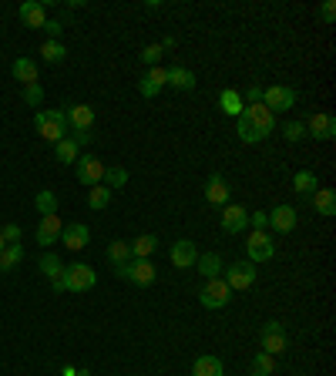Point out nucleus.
<instances>
[{
  "label": "nucleus",
  "mask_w": 336,
  "mask_h": 376,
  "mask_svg": "<svg viewBox=\"0 0 336 376\" xmlns=\"http://www.w3.org/2000/svg\"><path fill=\"white\" fill-rule=\"evenodd\" d=\"M21 262H24V246H21V242H17V246H7L0 252V273H11Z\"/></svg>",
  "instance_id": "nucleus-33"
},
{
  "label": "nucleus",
  "mask_w": 336,
  "mask_h": 376,
  "mask_svg": "<svg viewBox=\"0 0 336 376\" xmlns=\"http://www.w3.org/2000/svg\"><path fill=\"white\" fill-rule=\"evenodd\" d=\"M306 131H310V138L316 142H333L336 138V118L333 115H313L306 121Z\"/></svg>",
  "instance_id": "nucleus-16"
},
{
  "label": "nucleus",
  "mask_w": 336,
  "mask_h": 376,
  "mask_svg": "<svg viewBox=\"0 0 336 376\" xmlns=\"http://www.w3.org/2000/svg\"><path fill=\"white\" fill-rule=\"evenodd\" d=\"M272 373H276V356L259 350L256 356H252V376H272Z\"/></svg>",
  "instance_id": "nucleus-34"
},
{
  "label": "nucleus",
  "mask_w": 336,
  "mask_h": 376,
  "mask_svg": "<svg viewBox=\"0 0 336 376\" xmlns=\"http://www.w3.org/2000/svg\"><path fill=\"white\" fill-rule=\"evenodd\" d=\"M61 232H65V222H61V215H40V225H38V246L47 252V249L61 239Z\"/></svg>",
  "instance_id": "nucleus-11"
},
{
  "label": "nucleus",
  "mask_w": 336,
  "mask_h": 376,
  "mask_svg": "<svg viewBox=\"0 0 336 376\" xmlns=\"http://www.w3.org/2000/svg\"><path fill=\"white\" fill-rule=\"evenodd\" d=\"M262 104L269 108L272 115H276V111H289V108L296 104V91L286 88V84H272V88L262 91Z\"/></svg>",
  "instance_id": "nucleus-10"
},
{
  "label": "nucleus",
  "mask_w": 336,
  "mask_h": 376,
  "mask_svg": "<svg viewBox=\"0 0 336 376\" xmlns=\"http://www.w3.org/2000/svg\"><path fill=\"white\" fill-rule=\"evenodd\" d=\"M246 225H249V208H242V205H225L222 208V229H225L229 235L246 232Z\"/></svg>",
  "instance_id": "nucleus-14"
},
{
  "label": "nucleus",
  "mask_w": 336,
  "mask_h": 376,
  "mask_svg": "<svg viewBox=\"0 0 336 376\" xmlns=\"http://www.w3.org/2000/svg\"><path fill=\"white\" fill-rule=\"evenodd\" d=\"M44 30H47V38H51V40H57V38H61V30H65V24H61V21H47Z\"/></svg>",
  "instance_id": "nucleus-46"
},
{
  "label": "nucleus",
  "mask_w": 336,
  "mask_h": 376,
  "mask_svg": "<svg viewBox=\"0 0 336 376\" xmlns=\"http://www.w3.org/2000/svg\"><path fill=\"white\" fill-rule=\"evenodd\" d=\"M34 205H38L40 215H57V195L51 188H40L38 198H34Z\"/></svg>",
  "instance_id": "nucleus-36"
},
{
  "label": "nucleus",
  "mask_w": 336,
  "mask_h": 376,
  "mask_svg": "<svg viewBox=\"0 0 336 376\" xmlns=\"http://www.w3.org/2000/svg\"><path fill=\"white\" fill-rule=\"evenodd\" d=\"M162 54H165V51H162V44H148V47L142 51V61H145L148 67H155L158 61H162Z\"/></svg>",
  "instance_id": "nucleus-40"
},
{
  "label": "nucleus",
  "mask_w": 336,
  "mask_h": 376,
  "mask_svg": "<svg viewBox=\"0 0 336 376\" xmlns=\"http://www.w3.org/2000/svg\"><path fill=\"white\" fill-rule=\"evenodd\" d=\"M88 205L94 208V212L108 208V205H111V188H108V185H94V188L88 192Z\"/></svg>",
  "instance_id": "nucleus-35"
},
{
  "label": "nucleus",
  "mask_w": 336,
  "mask_h": 376,
  "mask_svg": "<svg viewBox=\"0 0 336 376\" xmlns=\"http://www.w3.org/2000/svg\"><path fill=\"white\" fill-rule=\"evenodd\" d=\"M249 225H252L256 232H266V229H269V212H249Z\"/></svg>",
  "instance_id": "nucleus-41"
},
{
  "label": "nucleus",
  "mask_w": 336,
  "mask_h": 376,
  "mask_svg": "<svg viewBox=\"0 0 336 376\" xmlns=\"http://www.w3.org/2000/svg\"><path fill=\"white\" fill-rule=\"evenodd\" d=\"M310 202H313V208H316V215H336V195H333V188H316V192L310 195Z\"/></svg>",
  "instance_id": "nucleus-23"
},
{
  "label": "nucleus",
  "mask_w": 336,
  "mask_h": 376,
  "mask_svg": "<svg viewBox=\"0 0 336 376\" xmlns=\"http://www.w3.org/2000/svg\"><path fill=\"white\" fill-rule=\"evenodd\" d=\"M40 57H44L47 64H61V61L67 57V47L61 44V40H51V38H47L44 44H40Z\"/></svg>",
  "instance_id": "nucleus-32"
},
{
  "label": "nucleus",
  "mask_w": 336,
  "mask_h": 376,
  "mask_svg": "<svg viewBox=\"0 0 336 376\" xmlns=\"http://www.w3.org/2000/svg\"><path fill=\"white\" fill-rule=\"evenodd\" d=\"M333 17H336V4L326 0L323 7H320V21H323V24H333Z\"/></svg>",
  "instance_id": "nucleus-44"
},
{
  "label": "nucleus",
  "mask_w": 336,
  "mask_h": 376,
  "mask_svg": "<svg viewBox=\"0 0 336 376\" xmlns=\"http://www.w3.org/2000/svg\"><path fill=\"white\" fill-rule=\"evenodd\" d=\"M276 128V115L266 104H246V111L235 118V135L242 144H259L262 138H269Z\"/></svg>",
  "instance_id": "nucleus-1"
},
{
  "label": "nucleus",
  "mask_w": 336,
  "mask_h": 376,
  "mask_svg": "<svg viewBox=\"0 0 336 376\" xmlns=\"http://www.w3.org/2000/svg\"><path fill=\"white\" fill-rule=\"evenodd\" d=\"M229 299H233V289L225 285V279H206L202 285V292H198V302L206 306V309H225L229 306Z\"/></svg>",
  "instance_id": "nucleus-5"
},
{
  "label": "nucleus",
  "mask_w": 336,
  "mask_h": 376,
  "mask_svg": "<svg viewBox=\"0 0 336 376\" xmlns=\"http://www.w3.org/2000/svg\"><path fill=\"white\" fill-rule=\"evenodd\" d=\"M289 346V339H286V326L279 319H269V323H262V353H269V356H279V353Z\"/></svg>",
  "instance_id": "nucleus-9"
},
{
  "label": "nucleus",
  "mask_w": 336,
  "mask_h": 376,
  "mask_svg": "<svg viewBox=\"0 0 336 376\" xmlns=\"http://www.w3.org/2000/svg\"><path fill=\"white\" fill-rule=\"evenodd\" d=\"M155 249H158V235L145 232L138 239H131V259H152Z\"/></svg>",
  "instance_id": "nucleus-27"
},
{
  "label": "nucleus",
  "mask_w": 336,
  "mask_h": 376,
  "mask_svg": "<svg viewBox=\"0 0 336 376\" xmlns=\"http://www.w3.org/2000/svg\"><path fill=\"white\" fill-rule=\"evenodd\" d=\"M168 259H172V266H175V269H192L195 259H198L195 242H192V239H179V242L172 246V252H168Z\"/></svg>",
  "instance_id": "nucleus-15"
},
{
  "label": "nucleus",
  "mask_w": 336,
  "mask_h": 376,
  "mask_svg": "<svg viewBox=\"0 0 336 376\" xmlns=\"http://www.w3.org/2000/svg\"><path fill=\"white\" fill-rule=\"evenodd\" d=\"M21 101H24L27 108H40V101H44V88H40V81H38V84H27L24 91H21Z\"/></svg>",
  "instance_id": "nucleus-38"
},
{
  "label": "nucleus",
  "mask_w": 336,
  "mask_h": 376,
  "mask_svg": "<svg viewBox=\"0 0 336 376\" xmlns=\"http://www.w3.org/2000/svg\"><path fill=\"white\" fill-rule=\"evenodd\" d=\"M168 88V81H165V67L155 64V67H148V74H145L142 81H138V91H142V98H158V94Z\"/></svg>",
  "instance_id": "nucleus-12"
},
{
  "label": "nucleus",
  "mask_w": 336,
  "mask_h": 376,
  "mask_svg": "<svg viewBox=\"0 0 336 376\" xmlns=\"http://www.w3.org/2000/svg\"><path fill=\"white\" fill-rule=\"evenodd\" d=\"M206 202L208 205H225L229 202V182L222 178L219 171H212L206 182Z\"/></svg>",
  "instance_id": "nucleus-20"
},
{
  "label": "nucleus",
  "mask_w": 336,
  "mask_h": 376,
  "mask_svg": "<svg viewBox=\"0 0 336 376\" xmlns=\"http://www.w3.org/2000/svg\"><path fill=\"white\" fill-rule=\"evenodd\" d=\"M219 108H222V115L239 118V115H242V111H246V101H242V91H235V88H225V91L219 94Z\"/></svg>",
  "instance_id": "nucleus-22"
},
{
  "label": "nucleus",
  "mask_w": 336,
  "mask_h": 376,
  "mask_svg": "<svg viewBox=\"0 0 336 376\" xmlns=\"http://www.w3.org/2000/svg\"><path fill=\"white\" fill-rule=\"evenodd\" d=\"M175 47H179V40H175V38H165V40H162V51H175Z\"/></svg>",
  "instance_id": "nucleus-48"
},
{
  "label": "nucleus",
  "mask_w": 336,
  "mask_h": 376,
  "mask_svg": "<svg viewBox=\"0 0 336 376\" xmlns=\"http://www.w3.org/2000/svg\"><path fill=\"white\" fill-rule=\"evenodd\" d=\"M88 239H91V229L84 222H74V225H65V232H61V246L71 249V252H81V249H88Z\"/></svg>",
  "instance_id": "nucleus-13"
},
{
  "label": "nucleus",
  "mask_w": 336,
  "mask_h": 376,
  "mask_svg": "<svg viewBox=\"0 0 336 376\" xmlns=\"http://www.w3.org/2000/svg\"><path fill=\"white\" fill-rule=\"evenodd\" d=\"M293 188H296L299 195H313L316 188H320V178H316V171H310V169L296 171V175H293Z\"/></svg>",
  "instance_id": "nucleus-29"
},
{
  "label": "nucleus",
  "mask_w": 336,
  "mask_h": 376,
  "mask_svg": "<svg viewBox=\"0 0 336 376\" xmlns=\"http://www.w3.org/2000/svg\"><path fill=\"white\" fill-rule=\"evenodd\" d=\"M165 81H168V88H175V91H195V74L189 71V67H165Z\"/></svg>",
  "instance_id": "nucleus-21"
},
{
  "label": "nucleus",
  "mask_w": 336,
  "mask_h": 376,
  "mask_svg": "<svg viewBox=\"0 0 336 376\" xmlns=\"http://www.w3.org/2000/svg\"><path fill=\"white\" fill-rule=\"evenodd\" d=\"M61 376H91V370H88V366H65Z\"/></svg>",
  "instance_id": "nucleus-47"
},
{
  "label": "nucleus",
  "mask_w": 336,
  "mask_h": 376,
  "mask_svg": "<svg viewBox=\"0 0 336 376\" xmlns=\"http://www.w3.org/2000/svg\"><path fill=\"white\" fill-rule=\"evenodd\" d=\"M118 279H128L135 285H152L158 279V269L152 259H128L125 266H115Z\"/></svg>",
  "instance_id": "nucleus-4"
},
{
  "label": "nucleus",
  "mask_w": 336,
  "mask_h": 376,
  "mask_svg": "<svg viewBox=\"0 0 336 376\" xmlns=\"http://www.w3.org/2000/svg\"><path fill=\"white\" fill-rule=\"evenodd\" d=\"M192 376H225V366H222L219 356H198L192 363Z\"/></svg>",
  "instance_id": "nucleus-26"
},
{
  "label": "nucleus",
  "mask_w": 336,
  "mask_h": 376,
  "mask_svg": "<svg viewBox=\"0 0 336 376\" xmlns=\"http://www.w3.org/2000/svg\"><path fill=\"white\" fill-rule=\"evenodd\" d=\"M195 266H198V273H202V279H219L222 275V256L219 252H206V256H198L195 259Z\"/></svg>",
  "instance_id": "nucleus-25"
},
{
  "label": "nucleus",
  "mask_w": 336,
  "mask_h": 376,
  "mask_svg": "<svg viewBox=\"0 0 336 376\" xmlns=\"http://www.w3.org/2000/svg\"><path fill=\"white\" fill-rule=\"evenodd\" d=\"M38 269H40V273H44V275H47V279L54 283V279H61V273H65V262H61V259H57V256L51 252V249H47V252L40 256Z\"/></svg>",
  "instance_id": "nucleus-30"
},
{
  "label": "nucleus",
  "mask_w": 336,
  "mask_h": 376,
  "mask_svg": "<svg viewBox=\"0 0 336 376\" xmlns=\"http://www.w3.org/2000/svg\"><path fill=\"white\" fill-rule=\"evenodd\" d=\"M54 158H57L61 165H74V161L81 158V148H78L74 142H71V138H65V142L54 144Z\"/></svg>",
  "instance_id": "nucleus-31"
},
{
  "label": "nucleus",
  "mask_w": 336,
  "mask_h": 376,
  "mask_svg": "<svg viewBox=\"0 0 336 376\" xmlns=\"http://www.w3.org/2000/svg\"><path fill=\"white\" fill-rule=\"evenodd\" d=\"M104 169H108V165H104L98 155H81L78 161H74V175H78V182H81V185H88V188L101 185Z\"/></svg>",
  "instance_id": "nucleus-7"
},
{
  "label": "nucleus",
  "mask_w": 336,
  "mask_h": 376,
  "mask_svg": "<svg viewBox=\"0 0 336 376\" xmlns=\"http://www.w3.org/2000/svg\"><path fill=\"white\" fill-rule=\"evenodd\" d=\"M34 128H38V135L44 138V142H65L67 135H71V128H67V118L61 108H47V111H38L34 115Z\"/></svg>",
  "instance_id": "nucleus-2"
},
{
  "label": "nucleus",
  "mask_w": 336,
  "mask_h": 376,
  "mask_svg": "<svg viewBox=\"0 0 336 376\" xmlns=\"http://www.w3.org/2000/svg\"><path fill=\"white\" fill-rule=\"evenodd\" d=\"M4 249H7V242H4V235H0V252H4Z\"/></svg>",
  "instance_id": "nucleus-49"
},
{
  "label": "nucleus",
  "mask_w": 336,
  "mask_h": 376,
  "mask_svg": "<svg viewBox=\"0 0 336 376\" xmlns=\"http://www.w3.org/2000/svg\"><path fill=\"white\" fill-rule=\"evenodd\" d=\"M128 182V171L121 169V165H108V169H104V178H101V185H108V188H111V192H115V188H121V185Z\"/></svg>",
  "instance_id": "nucleus-37"
},
{
  "label": "nucleus",
  "mask_w": 336,
  "mask_h": 376,
  "mask_svg": "<svg viewBox=\"0 0 336 376\" xmlns=\"http://www.w3.org/2000/svg\"><path fill=\"white\" fill-rule=\"evenodd\" d=\"M11 74H13V81H21V84H38V64L30 61V57H17L13 61V67H11Z\"/></svg>",
  "instance_id": "nucleus-24"
},
{
  "label": "nucleus",
  "mask_w": 336,
  "mask_h": 376,
  "mask_svg": "<svg viewBox=\"0 0 336 376\" xmlns=\"http://www.w3.org/2000/svg\"><path fill=\"white\" fill-rule=\"evenodd\" d=\"M21 21H24V27H30V30H40V27L47 24L44 4H40V0H24V4H21Z\"/></svg>",
  "instance_id": "nucleus-19"
},
{
  "label": "nucleus",
  "mask_w": 336,
  "mask_h": 376,
  "mask_svg": "<svg viewBox=\"0 0 336 376\" xmlns=\"http://www.w3.org/2000/svg\"><path fill=\"white\" fill-rule=\"evenodd\" d=\"M61 283H65V292H88L98 283V273L91 269L88 262H74V266H65Z\"/></svg>",
  "instance_id": "nucleus-3"
},
{
  "label": "nucleus",
  "mask_w": 336,
  "mask_h": 376,
  "mask_svg": "<svg viewBox=\"0 0 336 376\" xmlns=\"http://www.w3.org/2000/svg\"><path fill=\"white\" fill-rule=\"evenodd\" d=\"M104 256H108V262H111V266H125V262L131 259V242H125V239H111Z\"/></svg>",
  "instance_id": "nucleus-28"
},
{
  "label": "nucleus",
  "mask_w": 336,
  "mask_h": 376,
  "mask_svg": "<svg viewBox=\"0 0 336 376\" xmlns=\"http://www.w3.org/2000/svg\"><path fill=\"white\" fill-rule=\"evenodd\" d=\"M242 101H246V104H262V88H259V84H252V88L242 94Z\"/></svg>",
  "instance_id": "nucleus-45"
},
{
  "label": "nucleus",
  "mask_w": 336,
  "mask_h": 376,
  "mask_svg": "<svg viewBox=\"0 0 336 376\" xmlns=\"http://www.w3.org/2000/svg\"><path fill=\"white\" fill-rule=\"evenodd\" d=\"M283 135H286V142H303L306 138V121H289L283 128Z\"/></svg>",
  "instance_id": "nucleus-39"
},
{
  "label": "nucleus",
  "mask_w": 336,
  "mask_h": 376,
  "mask_svg": "<svg viewBox=\"0 0 336 376\" xmlns=\"http://www.w3.org/2000/svg\"><path fill=\"white\" fill-rule=\"evenodd\" d=\"M67 138H71V142L78 144V148H84V144H91V142H94V131H91V128H84V131H74V135H67Z\"/></svg>",
  "instance_id": "nucleus-43"
},
{
  "label": "nucleus",
  "mask_w": 336,
  "mask_h": 376,
  "mask_svg": "<svg viewBox=\"0 0 336 376\" xmlns=\"http://www.w3.org/2000/svg\"><path fill=\"white\" fill-rule=\"evenodd\" d=\"M296 222H299V215H296V208L293 205H276L269 212V229H276V232H293L296 229Z\"/></svg>",
  "instance_id": "nucleus-18"
},
{
  "label": "nucleus",
  "mask_w": 336,
  "mask_h": 376,
  "mask_svg": "<svg viewBox=\"0 0 336 376\" xmlns=\"http://www.w3.org/2000/svg\"><path fill=\"white\" fill-rule=\"evenodd\" d=\"M65 118H67V128L84 131V128L94 125V108H91V104H67Z\"/></svg>",
  "instance_id": "nucleus-17"
},
{
  "label": "nucleus",
  "mask_w": 336,
  "mask_h": 376,
  "mask_svg": "<svg viewBox=\"0 0 336 376\" xmlns=\"http://www.w3.org/2000/svg\"><path fill=\"white\" fill-rule=\"evenodd\" d=\"M0 235H4V242H7V246H17V242H21V225H4Z\"/></svg>",
  "instance_id": "nucleus-42"
},
{
  "label": "nucleus",
  "mask_w": 336,
  "mask_h": 376,
  "mask_svg": "<svg viewBox=\"0 0 336 376\" xmlns=\"http://www.w3.org/2000/svg\"><path fill=\"white\" fill-rule=\"evenodd\" d=\"M246 252H249V262L259 266V262H269L276 256V242H272L269 232H252L246 239Z\"/></svg>",
  "instance_id": "nucleus-8"
},
{
  "label": "nucleus",
  "mask_w": 336,
  "mask_h": 376,
  "mask_svg": "<svg viewBox=\"0 0 336 376\" xmlns=\"http://www.w3.org/2000/svg\"><path fill=\"white\" fill-rule=\"evenodd\" d=\"M256 275H259V269L249 259L233 262V266L225 269V285H229L233 292H242V289H252V285H256Z\"/></svg>",
  "instance_id": "nucleus-6"
}]
</instances>
